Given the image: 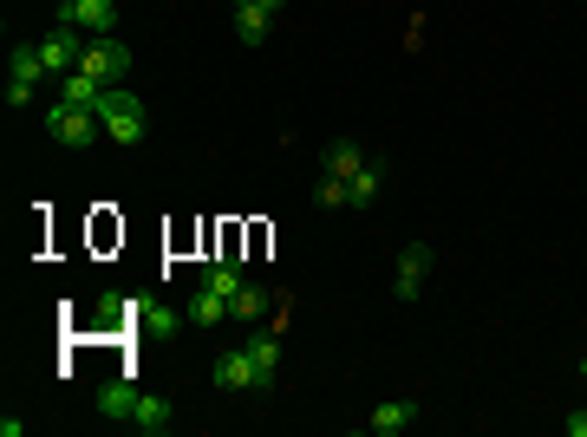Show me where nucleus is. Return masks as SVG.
Segmentation results:
<instances>
[{"label": "nucleus", "instance_id": "11", "mask_svg": "<svg viewBox=\"0 0 587 437\" xmlns=\"http://www.w3.org/2000/svg\"><path fill=\"white\" fill-rule=\"evenodd\" d=\"M366 424H372L379 437H398V431H411V424H418V405H411V398H392V405H379Z\"/></svg>", "mask_w": 587, "mask_h": 437}, {"label": "nucleus", "instance_id": "25", "mask_svg": "<svg viewBox=\"0 0 587 437\" xmlns=\"http://www.w3.org/2000/svg\"><path fill=\"white\" fill-rule=\"evenodd\" d=\"M59 7H79V0H59Z\"/></svg>", "mask_w": 587, "mask_h": 437}, {"label": "nucleus", "instance_id": "12", "mask_svg": "<svg viewBox=\"0 0 587 437\" xmlns=\"http://www.w3.org/2000/svg\"><path fill=\"white\" fill-rule=\"evenodd\" d=\"M196 287H209V294H222V301H235V287H242V268H235V261H203V274H196Z\"/></svg>", "mask_w": 587, "mask_h": 437}, {"label": "nucleus", "instance_id": "2", "mask_svg": "<svg viewBox=\"0 0 587 437\" xmlns=\"http://www.w3.org/2000/svg\"><path fill=\"white\" fill-rule=\"evenodd\" d=\"M46 137L53 144H72V151H85L92 137H105V124H98V111H85V105H46Z\"/></svg>", "mask_w": 587, "mask_h": 437}, {"label": "nucleus", "instance_id": "6", "mask_svg": "<svg viewBox=\"0 0 587 437\" xmlns=\"http://www.w3.org/2000/svg\"><path fill=\"white\" fill-rule=\"evenodd\" d=\"M216 385H222V392H268V379H261V366H255L248 346H235V353L216 359Z\"/></svg>", "mask_w": 587, "mask_h": 437}, {"label": "nucleus", "instance_id": "19", "mask_svg": "<svg viewBox=\"0 0 587 437\" xmlns=\"http://www.w3.org/2000/svg\"><path fill=\"white\" fill-rule=\"evenodd\" d=\"M314 203H320V209H353V190H346V177H333V170H327V177L314 183Z\"/></svg>", "mask_w": 587, "mask_h": 437}, {"label": "nucleus", "instance_id": "17", "mask_svg": "<svg viewBox=\"0 0 587 437\" xmlns=\"http://www.w3.org/2000/svg\"><path fill=\"white\" fill-rule=\"evenodd\" d=\"M248 353H255V366H261V379L274 385V372H281V340H274V333H255V340H248Z\"/></svg>", "mask_w": 587, "mask_h": 437}, {"label": "nucleus", "instance_id": "13", "mask_svg": "<svg viewBox=\"0 0 587 437\" xmlns=\"http://www.w3.org/2000/svg\"><path fill=\"white\" fill-rule=\"evenodd\" d=\"M131 424H137V431H170V405H164V398H151V392H137V411H131Z\"/></svg>", "mask_w": 587, "mask_h": 437}, {"label": "nucleus", "instance_id": "5", "mask_svg": "<svg viewBox=\"0 0 587 437\" xmlns=\"http://www.w3.org/2000/svg\"><path fill=\"white\" fill-rule=\"evenodd\" d=\"M40 79H53V72H46V59H40V46H14V66H7V98H14V105H27V98L40 92Z\"/></svg>", "mask_w": 587, "mask_h": 437}, {"label": "nucleus", "instance_id": "24", "mask_svg": "<svg viewBox=\"0 0 587 437\" xmlns=\"http://www.w3.org/2000/svg\"><path fill=\"white\" fill-rule=\"evenodd\" d=\"M229 7H255V0H229Z\"/></svg>", "mask_w": 587, "mask_h": 437}, {"label": "nucleus", "instance_id": "23", "mask_svg": "<svg viewBox=\"0 0 587 437\" xmlns=\"http://www.w3.org/2000/svg\"><path fill=\"white\" fill-rule=\"evenodd\" d=\"M255 7H268V14H281V0H255Z\"/></svg>", "mask_w": 587, "mask_h": 437}, {"label": "nucleus", "instance_id": "8", "mask_svg": "<svg viewBox=\"0 0 587 437\" xmlns=\"http://www.w3.org/2000/svg\"><path fill=\"white\" fill-rule=\"evenodd\" d=\"M424 268H431V248L411 242L405 255H398V301H418L424 294Z\"/></svg>", "mask_w": 587, "mask_h": 437}, {"label": "nucleus", "instance_id": "1", "mask_svg": "<svg viewBox=\"0 0 587 437\" xmlns=\"http://www.w3.org/2000/svg\"><path fill=\"white\" fill-rule=\"evenodd\" d=\"M98 124H105V137L111 144H144V131H151V111H144V98H131L124 85H111L105 98H98Z\"/></svg>", "mask_w": 587, "mask_h": 437}, {"label": "nucleus", "instance_id": "14", "mask_svg": "<svg viewBox=\"0 0 587 437\" xmlns=\"http://www.w3.org/2000/svg\"><path fill=\"white\" fill-rule=\"evenodd\" d=\"M190 320H196V327H222V320H229V301L209 294V287H196V294H190Z\"/></svg>", "mask_w": 587, "mask_h": 437}, {"label": "nucleus", "instance_id": "7", "mask_svg": "<svg viewBox=\"0 0 587 437\" xmlns=\"http://www.w3.org/2000/svg\"><path fill=\"white\" fill-rule=\"evenodd\" d=\"M59 20H66V27H79L85 40H98V33L118 27V0H79V7H59Z\"/></svg>", "mask_w": 587, "mask_h": 437}, {"label": "nucleus", "instance_id": "21", "mask_svg": "<svg viewBox=\"0 0 587 437\" xmlns=\"http://www.w3.org/2000/svg\"><path fill=\"white\" fill-rule=\"evenodd\" d=\"M131 314H137V327H151V333H177L190 320V314H170V307H131Z\"/></svg>", "mask_w": 587, "mask_h": 437}, {"label": "nucleus", "instance_id": "10", "mask_svg": "<svg viewBox=\"0 0 587 437\" xmlns=\"http://www.w3.org/2000/svg\"><path fill=\"white\" fill-rule=\"evenodd\" d=\"M111 85L105 79H92V72H66V79H59V98H66V105H85V111H98V98H105Z\"/></svg>", "mask_w": 587, "mask_h": 437}, {"label": "nucleus", "instance_id": "3", "mask_svg": "<svg viewBox=\"0 0 587 437\" xmlns=\"http://www.w3.org/2000/svg\"><path fill=\"white\" fill-rule=\"evenodd\" d=\"M79 72H92V79H105V85H124V72H131V53H124L111 33H98V40H85Z\"/></svg>", "mask_w": 587, "mask_h": 437}, {"label": "nucleus", "instance_id": "22", "mask_svg": "<svg viewBox=\"0 0 587 437\" xmlns=\"http://www.w3.org/2000/svg\"><path fill=\"white\" fill-rule=\"evenodd\" d=\"M561 424H568V437H587V411H568Z\"/></svg>", "mask_w": 587, "mask_h": 437}, {"label": "nucleus", "instance_id": "26", "mask_svg": "<svg viewBox=\"0 0 587 437\" xmlns=\"http://www.w3.org/2000/svg\"><path fill=\"white\" fill-rule=\"evenodd\" d=\"M581 379H587V359H581Z\"/></svg>", "mask_w": 587, "mask_h": 437}, {"label": "nucleus", "instance_id": "20", "mask_svg": "<svg viewBox=\"0 0 587 437\" xmlns=\"http://www.w3.org/2000/svg\"><path fill=\"white\" fill-rule=\"evenodd\" d=\"M359 164H366V151H359L353 137H340V144H333V151H327V170H333V177H353Z\"/></svg>", "mask_w": 587, "mask_h": 437}, {"label": "nucleus", "instance_id": "15", "mask_svg": "<svg viewBox=\"0 0 587 437\" xmlns=\"http://www.w3.org/2000/svg\"><path fill=\"white\" fill-rule=\"evenodd\" d=\"M268 27H274V14H268V7H235V33H242L248 46H261V40H268Z\"/></svg>", "mask_w": 587, "mask_h": 437}, {"label": "nucleus", "instance_id": "18", "mask_svg": "<svg viewBox=\"0 0 587 437\" xmlns=\"http://www.w3.org/2000/svg\"><path fill=\"white\" fill-rule=\"evenodd\" d=\"M379 183H385V170H379V164H359L353 177H346V190H353V209H359V203H372V196H379Z\"/></svg>", "mask_w": 587, "mask_h": 437}, {"label": "nucleus", "instance_id": "4", "mask_svg": "<svg viewBox=\"0 0 587 437\" xmlns=\"http://www.w3.org/2000/svg\"><path fill=\"white\" fill-rule=\"evenodd\" d=\"M79 53H85V33H79V27H66V20H59V27L40 40V59H46V72H53V79L79 72Z\"/></svg>", "mask_w": 587, "mask_h": 437}, {"label": "nucleus", "instance_id": "16", "mask_svg": "<svg viewBox=\"0 0 587 437\" xmlns=\"http://www.w3.org/2000/svg\"><path fill=\"white\" fill-rule=\"evenodd\" d=\"M261 314H268V294H261L255 281H242L235 287V301H229V320H261Z\"/></svg>", "mask_w": 587, "mask_h": 437}, {"label": "nucleus", "instance_id": "9", "mask_svg": "<svg viewBox=\"0 0 587 437\" xmlns=\"http://www.w3.org/2000/svg\"><path fill=\"white\" fill-rule=\"evenodd\" d=\"M105 418H118V424H131V411H137V385L131 379H105L98 385V398H92Z\"/></svg>", "mask_w": 587, "mask_h": 437}]
</instances>
